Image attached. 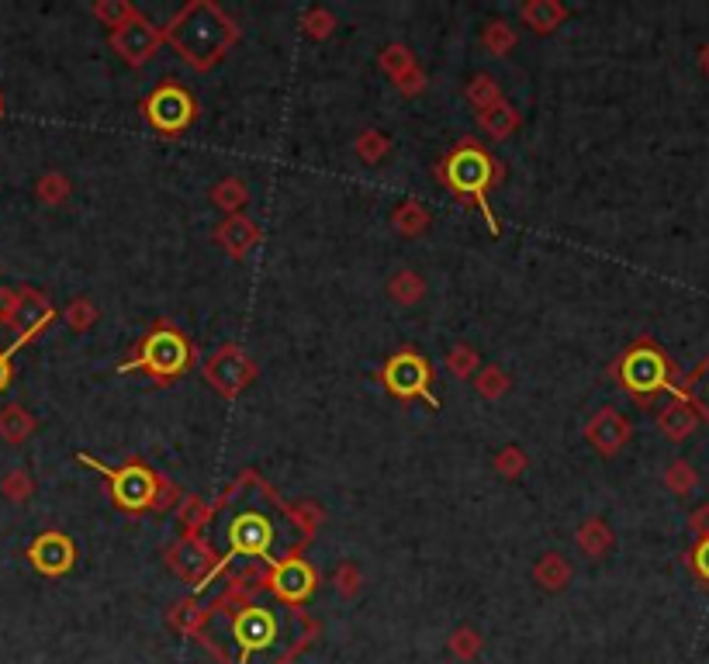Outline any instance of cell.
<instances>
[{
    "label": "cell",
    "mask_w": 709,
    "mask_h": 664,
    "mask_svg": "<svg viewBox=\"0 0 709 664\" xmlns=\"http://www.w3.org/2000/svg\"><path fill=\"white\" fill-rule=\"evenodd\" d=\"M263 505H253V498H246V481L239 478L236 488L229 492V498L218 509V519H222L225 540H229V550L222 554V561H215L208 568V578L201 581L198 588H205L208 581H215L218 571L232 561V557H267L270 564L284 561V557H294V540H305L308 530L298 523V509H288L270 488H263Z\"/></svg>",
    "instance_id": "6da1fadb"
},
{
    "label": "cell",
    "mask_w": 709,
    "mask_h": 664,
    "mask_svg": "<svg viewBox=\"0 0 709 664\" xmlns=\"http://www.w3.org/2000/svg\"><path fill=\"white\" fill-rule=\"evenodd\" d=\"M163 35L173 42V49L180 52L184 63H191L194 70H208V66H215L225 56V49L236 42L239 32L218 4L194 0V4H184L173 14V21Z\"/></svg>",
    "instance_id": "7a4b0ae2"
},
{
    "label": "cell",
    "mask_w": 709,
    "mask_h": 664,
    "mask_svg": "<svg viewBox=\"0 0 709 664\" xmlns=\"http://www.w3.org/2000/svg\"><path fill=\"white\" fill-rule=\"evenodd\" d=\"M495 166L499 163L485 153L481 142L464 139L460 146H454L447 156H443V163L436 166V173H440V180L457 194L460 201H474V205L481 208V215H485L488 232L499 236V222H495V211H492V205H488V187H492V180H495Z\"/></svg>",
    "instance_id": "3957f363"
},
{
    "label": "cell",
    "mask_w": 709,
    "mask_h": 664,
    "mask_svg": "<svg viewBox=\"0 0 709 664\" xmlns=\"http://www.w3.org/2000/svg\"><path fill=\"white\" fill-rule=\"evenodd\" d=\"M80 460L90 464L104 481H108L111 498H115L118 509L146 512V509H167V505L173 502L170 481H163L156 471H149L142 460H128L125 467H104L101 460H94L90 454H80Z\"/></svg>",
    "instance_id": "277c9868"
},
{
    "label": "cell",
    "mask_w": 709,
    "mask_h": 664,
    "mask_svg": "<svg viewBox=\"0 0 709 664\" xmlns=\"http://www.w3.org/2000/svg\"><path fill=\"white\" fill-rule=\"evenodd\" d=\"M191 360H194V350L184 332L170 326V322H160V326H153V332H146V336L139 339L132 357H128L118 371L122 374L146 371L149 377H156V381H173V377H180L191 367Z\"/></svg>",
    "instance_id": "5b68a950"
},
{
    "label": "cell",
    "mask_w": 709,
    "mask_h": 664,
    "mask_svg": "<svg viewBox=\"0 0 709 664\" xmlns=\"http://www.w3.org/2000/svg\"><path fill=\"white\" fill-rule=\"evenodd\" d=\"M146 122L163 135H180L184 128L194 125L198 118V101L187 87H180L177 80H167L149 94V101L142 104Z\"/></svg>",
    "instance_id": "8992f818"
},
{
    "label": "cell",
    "mask_w": 709,
    "mask_h": 664,
    "mask_svg": "<svg viewBox=\"0 0 709 664\" xmlns=\"http://www.w3.org/2000/svg\"><path fill=\"white\" fill-rule=\"evenodd\" d=\"M381 381L395 398H422L426 405L440 409V398L429 391L433 388V367H429V360L416 350L395 353V357L381 367Z\"/></svg>",
    "instance_id": "52a82bcc"
},
{
    "label": "cell",
    "mask_w": 709,
    "mask_h": 664,
    "mask_svg": "<svg viewBox=\"0 0 709 664\" xmlns=\"http://www.w3.org/2000/svg\"><path fill=\"white\" fill-rule=\"evenodd\" d=\"M281 637H284V626L274 609L239 606L236 616H232V640H236L239 651H243V661L267 651V647H281Z\"/></svg>",
    "instance_id": "ba28073f"
},
{
    "label": "cell",
    "mask_w": 709,
    "mask_h": 664,
    "mask_svg": "<svg viewBox=\"0 0 709 664\" xmlns=\"http://www.w3.org/2000/svg\"><path fill=\"white\" fill-rule=\"evenodd\" d=\"M205 377L215 384L218 391H222L225 398H232L253 381L256 367H253V360L239 350V346L229 343V346H222V350L211 353V357L205 360Z\"/></svg>",
    "instance_id": "9c48e42d"
},
{
    "label": "cell",
    "mask_w": 709,
    "mask_h": 664,
    "mask_svg": "<svg viewBox=\"0 0 709 664\" xmlns=\"http://www.w3.org/2000/svg\"><path fill=\"white\" fill-rule=\"evenodd\" d=\"M163 28H156L149 18H132L128 25H122L118 32H111V45H115V52L122 59H128L132 66H142V63H149L153 59V52L163 45Z\"/></svg>",
    "instance_id": "30bf717a"
},
{
    "label": "cell",
    "mask_w": 709,
    "mask_h": 664,
    "mask_svg": "<svg viewBox=\"0 0 709 664\" xmlns=\"http://www.w3.org/2000/svg\"><path fill=\"white\" fill-rule=\"evenodd\" d=\"M267 585L281 595L284 602H305L315 592V571L305 557H284V561L270 564Z\"/></svg>",
    "instance_id": "8fae6325"
},
{
    "label": "cell",
    "mask_w": 709,
    "mask_h": 664,
    "mask_svg": "<svg viewBox=\"0 0 709 664\" xmlns=\"http://www.w3.org/2000/svg\"><path fill=\"white\" fill-rule=\"evenodd\" d=\"M28 561L35 564V571L56 578L73 568V561H77V547H73V540L66 537V533L49 530L28 547Z\"/></svg>",
    "instance_id": "7c38bea8"
},
{
    "label": "cell",
    "mask_w": 709,
    "mask_h": 664,
    "mask_svg": "<svg viewBox=\"0 0 709 664\" xmlns=\"http://www.w3.org/2000/svg\"><path fill=\"white\" fill-rule=\"evenodd\" d=\"M52 319H56V312H52V305L42 298L39 291H32V288H25L21 291V301H18V312H14V319H11V326H18L21 336L14 339L11 346H7V353H18L21 346L28 343V339H35L45 326H52Z\"/></svg>",
    "instance_id": "4fadbf2b"
},
{
    "label": "cell",
    "mask_w": 709,
    "mask_h": 664,
    "mask_svg": "<svg viewBox=\"0 0 709 664\" xmlns=\"http://www.w3.org/2000/svg\"><path fill=\"white\" fill-rule=\"evenodd\" d=\"M623 384L633 391V395L658 391L661 384H665V360H661V353H654L651 346H640V350L626 353V360H623Z\"/></svg>",
    "instance_id": "5bb4252c"
},
{
    "label": "cell",
    "mask_w": 709,
    "mask_h": 664,
    "mask_svg": "<svg viewBox=\"0 0 709 664\" xmlns=\"http://www.w3.org/2000/svg\"><path fill=\"white\" fill-rule=\"evenodd\" d=\"M588 440H592V447L599 450V454H616V450L623 447V440H626V419L616 409H602L599 415H595L592 422H588Z\"/></svg>",
    "instance_id": "9a60e30c"
},
{
    "label": "cell",
    "mask_w": 709,
    "mask_h": 664,
    "mask_svg": "<svg viewBox=\"0 0 709 664\" xmlns=\"http://www.w3.org/2000/svg\"><path fill=\"white\" fill-rule=\"evenodd\" d=\"M170 564H173V571H177V575L198 578L201 571H205L208 564H211V547L198 537V533H184L177 547L170 550Z\"/></svg>",
    "instance_id": "2e32d148"
},
{
    "label": "cell",
    "mask_w": 709,
    "mask_h": 664,
    "mask_svg": "<svg viewBox=\"0 0 709 664\" xmlns=\"http://www.w3.org/2000/svg\"><path fill=\"white\" fill-rule=\"evenodd\" d=\"M215 239L229 249L232 256H246L256 243H260V229H256L246 215H232V218H225V222L218 225Z\"/></svg>",
    "instance_id": "e0dca14e"
},
{
    "label": "cell",
    "mask_w": 709,
    "mask_h": 664,
    "mask_svg": "<svg viewBox=\"0 0 709 664\" xmlns=\"http://www.w3.org/2000/svg\"><path fill=\"white\" fill-rule=\"evenodd\" d=\"M478 122L492 139H505V135H512L519 128V115L505 101H499V104H492V108L478 111Z\"/></svg>",
    "instance_id": "ac0fdd59"
},
{
    "label": "cell",
    "mask_w": 709,
    "mask_h": 664,
    "mask_svg": "<svg viewBox=\"0 0 709 664\" xmlns=\"http://www.w3.org/2000/svg\"><path fill=\"white\" fill-rule=\"evenodd\" d=\"M523 21L533 32H554L564 21V7L557 0H533V4L523 7Z\"/></svg>",
    "instance_id": "d6986e66"
},
{
    "label": "cell",
    "mask_w": 709,
    "mask_h": 664,
    "mask_svg": "<svg viewBox=\"0 0 709 664\" xmlns=\"http://www.w3.org/2000/svg\"><path fill=\"white\" fill-rule=\"evenodd\" d=\"M32 433H35V419L21 409V405H7V409L0 412V436H4L7 443H25Z\"/></svg>",
    "instance_id": "ffe728a7"
},
{
    "label": "cell",
    "mask_w": 709,
    "mask_h": 664,
    "mask_svg": "<svg viewBox=\"0 0 709 664\" xmlns=\"http://www.w3.org/2000/svg\"><path fill=\"white\" fill-rule=\"evenodd\" d=\"M429 225V211L419 205V201H405V205H398L395 211V229L402 232V236H419V232H426Z\"/></svg>",
    "instance_id": "44dd1931"
},
{
    "label": "cell",
    "mask_w": 709,
    "mask_h": 664,
    "mask_svg": "<svg viewBox=\"0 0 709 664\" xmlns=\"http://www.w3.org/2000/svg\"><path fill=\"white\" fill-rule=\"evenodd\" d=\"M94 14L104 21V28H122L128 25L132 18H139V7H132V4H125V0H101V4H94Z\"/></svg>",
    "instance_id": "7402d4cb"
},
{
    "label": "cell",
    "mask_w": 709,
    "mask_h": 664,
    "mask_svg": "<svg viewBox=\"0 0 709 664\" xmlns=\"http://www.w3.org/2000/svg\"><path fill=\"white\" fill-rule=\"evenodd\" d=\"M537 581L543 588H561L564 581H568V564H564V557L554 554V550L543 554L537 564Z\"/></svg>",
    "instance_id": "603a6c76"
},
{
    "label": "cell",
    "mask_w": 709,
    "mask_h": 664,
    "mask_svg": "<svg viewBox=\"0 0 709 664\" xmlns=\"http://www.w3.org/2000/svg\"><path fill=\"white\" fill-rule=\"evenodd\" d=\"M467 101H471L478 111H485V108H492V104H499L502 94H499V87H495L492 77H478L471 87H467Z\"/></svg>",
    "instance_id": "cb8c5ba5"
},
{
    "label": "cell",
    "mask_w": 709,
    "mask_h": 664,
    "mask_svg": "<svg viewBox=\"0 0 709 664\" xmlns=\"http://www.w3.org/2000/svg\"><path fill=\"white\" fill-rule=\"evenodd\" d=\"M422 281H419V274H412V270H405V274H398L395 281H391V294H395L402 305H416V301L422 298Z\"/></svg>",
    "instance_id": "d4e9b609"
},
{
    "label": "cell",
    "mask_w": 709,
    "mask_h": 664,
    "mask_svg": "<svg viewBox=\"0 0 709 664\" xmlns=\"http://www.w3.org/2000/svg\"><path fill=\"white\" fill-rule=\"evenodd\" d=\"M578 543H582V550L588 557H599L602 550H606V543H609V533H606V526L602 523H585L582 526V533H578Z\"/></svg>",
    "instance_id": "484cf974"
},
{
    "label": "cell",
    "mask_w": 709,
    "mask_h": 664,
    "mask_svg": "<svg viewBox=\"0 0 709 664\" xmlns=\"http://www.w3.org/2000/svg\"><path fill=\"white\" fill-rule=\"evenodd\" d=\"M381 66L398 80L405 70H412V66H416V59H412V52L405 49V45H388V49H384V56H381Z\"/></svg>",
    "instance_id": "4316f807"
},
{
    "label": "cell",
    "mask_w": 709,
    "mask_h": 664,
    "mask_svg": "<svg viewBox=\"0 0 709 664\" xmlns=\"http://www.w3.org/2000/svg\"><path fill=\"white\" fill-rule=\"evenodd\" d=\"M180 523H184L187 533L201 530V526L208 523V509L201 505L198 495H187V498H184V505H180Z\"/></svg>",
    "instance_id": "83f0119b"
},
{
    "label": "cell",
    "mask_w": 709,
    "mask_h": 664,
    "mask_svg": "<svg viewBox=\"0 0 709 664\" xmlns=\"http://www.w3.org/2000/svg\"><path fill=\"white\" fill-rule=\"evenodd\" d=\"M211 201L222 208H239L246 205V187L239 184V180H222V184L211 191Z\"/></svg>",
    "instance_id": "f1b7e54d"
},
{
    "label": "cell",
    "mask_w": 709,
    "mask_h": 664,
    "mask_svg": "<svg viewBox=\"0 0 709 664\" xmlns=\"http://www.w3.org/2000/svg\"><path fill=\"white\" fill-rule=\"evenodd\" d=\"M388 149H391V142H388V135H381V132H364L357 139V153L364 156L367 163H377Z\"/></svg>",
    "instance_id": "f546056e"
},
{
    "label": "cell",
    "mask_w": 709,
    "mask_h": 664,
    "mask_svg": "<svg viewBox=\"0 0 709 664\" xmlns=\"http://www.w3.org/2000/svg\"><path fill=\"white\" fill-rule=\"evenodd\" d=\"M447 367L457 377H471L474 371H478V353H474L471 346H454L447 357Z\"/></svg>",
    "instance_id": "4dcf8cb0"
},
{
    "label": "cell",
    "mask_w": 709,
    "mask_h": 664,
    "mask_svg": "<svg viewBox=\"0 0 709 664\" xmlns=\"http://www.w3.org/2000/svg\"><path fill=\"white\" fill-rule=\"evenodd\" d=\"M505 388H509V377H505L499 367H485V371L478 374V391L485 398H502Z\"/></svg>",
    "instance_id": "1f68e13d"
},
{
    "label": "cell",
    "mask_w": 709,
    "mask_h": 664,
    "mask_svg": "<svg viewBox=\"0 0 709 664\" xmlns=\"http://www.w3.org/2000/svg\"><path fill=\"white\" fill-rule=\"evenodd\" d=\"M4 495L11 498V502H25V498L32 495V478H28L21 467H14V471L4 478Z\"/></svg>",
    "instance_id": "d6a6232c"
},
{
    "label": "cell",
    "mask_w": 709,
    "mask_h": 664,
    "mask_svg": "<svg viewBox=\"0 0 709 664\" xmlns=\"http://www.w3.org/2000/svg\"><path fill=\"white\" fill-rule=\"evenodd\" d=\"M94 319H97V312H94V305H90L87 298L73 301V305L66 308V322H70V326L77 329V332L90 329V322H94Z\"/></svg>",
    "instance_id": "836d02e7"
},
{
    "label": "cell",
    "mask_w": 709,
    "mask_h": 664,
    "mask_svg": "<svg viewBox=\"0 0 709 664\" xmlns=\"http://www.w3.org/2000/svg\"><path fill=\"white\" fill-rule=\"evenodd\" d=\"M485 45L492 52H505L512 45V32H509V25L505 21H492V25L485 28Z\"/></svg>",
    "instance_id": "e575fe53"
},
{
    "label": "cell",
    "mask_w": 709,
    "mask_h": 664,
    "mask_svg": "<svg viewBox=\"0 0 709 664\" xmlns=\"http://www.w3.org/2000/svg\"><path fill=\"white\" fill-rule=\"evenodd\" d=\"M450 647H454L457 658L467 661V658H474V654H478L481 640H478V633H474V630H457L454 640H450Z\"/></svg>",
    "instance_id": "d590c367"
},
{
    "label": "cell",
    "mask_w": 709,
    "mask_h": 664,
    "mask_svg": "<svg viewBox=\"0 0 709 664\" xmlns=\"http://www.w3.org/2000/svg\"><path fill=\"white\" fill-rule=\"evenodd\" d=\"M495 467H499L502 474H509V478H512V474H519V471H523V467H526L523 450H519V447H505L502 454L495 457Z\"/></svg>",
    "instance_id": "8d00e7d4"
},
{
    "label": "cell",
    "mask_w": 709,
    "mask_h": 664,
    "mask_svg": "<svg viewBox=\"0 0 709 664\" xmlns=\"http://www.w3.org/2000/svg\"><path fill=\"white\" fill-rule=\"evenodd\" d=\"M305 25H308V32H312L315 39H322V35L333 32V14L322 11V7H315V11L305 14Z\"/></svg>",
    "instance_id": "74e56055"
},
{
    "label": "cell",
    "mask_w": 709,
    "mask_h": 664,
    "mask_svg": "<svg viewBox=\"0 0 709 664\" xmlns=\"http://www.w3.org/2000/svg\"><path fill=\"white\" fill-rule=\"evenodd\" d=\"M39 194L45 201H63L66 198V180L59 177V173H52V177H45L39 184Z\"/></svg>",
    "instance_id": "f35d334b"
},
{
    "label": "cell",
    "mask_w": 709,
    "mask_h": 664,
    "mask_svg": "<svg viewBox=\"0 0 709 664\" xmlns=\"http://www.w3.org/2000/svg\"><path fill=\"white\" fill-rule=\"evenodd\" d=\"M357 578H360V571L353 568V564H343V568L336 571L339 592H343V595H353V592H357Z\"/></svg>",
    "instance_id": "ab89813d"
},
{
    "label": "cell",
    "mask_w": 709,
    "mask_h": 664,
    "mask_svg": "<svg viewBox=\"0 0 709 664\" xmlns=\"http://www.w3.org/2000/svg\"><path fill=\"white\" fill-rule=\"evenodd\" d=\"M18 301H21L18 291H0V322H11L14 319V312H18Z\"/></svg>",
    "instance_id": "60d3db41"
},
{
    "label": "cell",
    "mask_w": 709,
    "mask_h": 664,
    "mask_svg": "<svg viewBox=\"0 0 709 664\" xmlns=\"http://www.w3.org/2000/svg\"><path fill=\"white\" fill-rule=\"evenodd\" d=\"M398 87H402V94H419V90H422V73H419V66L405 70L402 77H398Z\"/></svg>",
    "instance_id": "b9f144b4"
},
{
    "label": "cell",
    "mask_w": 709,
    "mask_h": 664,
    "mask_svg": "<svg viewBox=\"0 0 709 664\" xmlns=\"http://www.w3.org/2000/svg\"><path fill=\"white\" fill-rule=\"evenodd\" d=\"M692 395H696V402L709 412V367L696 377V384H692Z\"/></svg>",
    "instance_id": "7bdbcfd3"
},
{
    "label": "cell",
    "mask_w": 709,
    "mask_h": 664,
    "mask_svg": "<svg viewBox=\"0 0 709 664\" xmlns=\"http://www.w3.org/2000/svg\"><path fill=\"white\" fill-rule=\"evenodd\" d=\"M7 381H11V353L0 350V391L7 388Z\"/></svg>",
    "instance_id": "ee69618b"
},
{
    "label": "cell",
    "mask_w": 709,
    "mask_h": 664,
    "mask_svg": "<svg viewBox=\"0 0 709 664\" xmlns=\"http://www.w3.org/2000/svg\"><path fill=\"white\" fill-rule=\"evenodd\" d=\"M696 568L709 578V543H703V547H699V554H696Z\"/></svg>",
    "instance_id": "f6af8a7d"
},
{
    "label": "cell",
    "mask_w": 709,
    "mask_h": 664,
    "mask_svg": "<svg viewBox=\"0 0 709 664\" xmlns=\"http://www.w3.org/2000/svg\"><path fill=\"white\" fill-rule=\"evenodd\" d=\"M0 108H4V101H0Z\"/></svg>",
    "instance_id": "bcb514c9"
}]
</instances>
